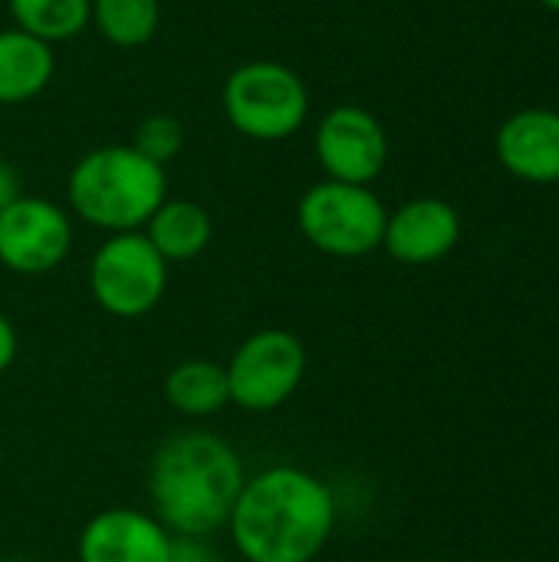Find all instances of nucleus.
<instances>
[{
  "mask_svg": "<svg viewBox=\"0 0 559 562\" xmlns=\"http://www.w3.org/2000/svg\"><path fill=\"white\" fill-rule=\"evenodd\" d=\"M132 148L155 161L158 168H165L168 161H175L185 148V125L168 115V112H158V115H148L138 122L135 135H132Z\"/></svg>",
  "mask_w": 559,
  "mask_h": 562,
  "instance_id": "nucleus-18",
  "label": "nucleus"
},
{
  "mask_svg": "<svg viewBox=\"0 0 559 562\" xmlns=\"http://www.w3.org/2000/svg\"><path fill=\"white\" fill-rule=\"evenodd\" d=\"M66 198L86 224L109 234H128L145 227L161 207L168 178L165 168L142 158L132 145H102L72 165Z\"/></svg>",
  "mask_w": 559,
  "mask_h": 562,
  "instance_id": "nucleus-3",
  "label": "nucleus"
},
{
  "mask_svg": "<svg viewBox=\"0 0 559 562\" xmlns=\"http://www.w3.org/2000/svg\"><path fill=\"white\" fill-rule=\"evenodd\" d=\"M145 237L168 263H185L208 250L214 237V224L198 201L165 198L161 207L148 217Z\"/></svg>",
  "mask_w": 559,
  "mask_h": 562,
  "instance_id": "nucleus-14",
  "label": "nucleus"
},
{
  "mask_svg": "<svg viewBox=\"0 0 559 562\" xmlns=\"http://www.w3.org/2000/svg\"><path fill=\"white\" fill-rule=\"evenodd\" d=\"M231 128L254 142H283L297 135L310 115V92L297 69L277 59H250L237 66L221 92Z\"/></svg>",
  "mask_w": 559,
  "mask_h": 562,
  "instance_id": "nucleus-4",
  "label": "nucleus"
},
{
  "mask_svg": "<svg viewBox=\"0 0 559 562\" xmlns=\"http://www.w3.org/2000/svg\"><path fill=\"white\" fill-rule=\"evenodd\" d=\"M20 198V178H16V171H13V165H7L3 158H0V211L7 207V204H13Z\"/></svg>",
  "mask_w": 559,
  "mask_h": 562,
  "instance_id": "nucleus-21",
  "label": "nucleus"
},
{
  "mask_svg": "<svg viewBox=\"0 0 559 562\" xmlns=\"http://www.w3.org/2000/svg\"><path fill=\"white\" fill-rule=\"evenodd\" d=\"M336 527L333 491L310 471L277 464L254 474L227 520L247 562H313Z\"/></svg>",
  "mask_w": 559,
  "mask_h": 562,
  "instance_id": "nucleus-1",
  "label": "nucleus"
},
{
  "mask_svg": "<svg viewBox=\"0 0 559 562\" xmlns=\"http://www.w3.org/2000/svg\"><path fill=\"white\" fill-rule=\"evenodd\" d=\"M224 372L234 405L244 412H273L300 389L306 349L290 329H260L237 346Z\"/></svg>",
  "mask_w": 559,
  "mask_h": 562,
  "instance_id": "nucleus-7",
  "label": "nucleus"
},
{
  "mask_svg": "<svg viewBox=\"0 0 559 562\" xmlns=\"http://www.w3.org/2000/svg\"><path fill=\"white\" fill-rule=\"evenodd\" d=\"M313 145L329 181L372 184L389 161V135L382 122L353 102H343L323 115Z\"/></svg>",
  "mask_w": 559,
  "mask_h": 562,
  "instance_id": "nucleus-9",
  "label": "nucleus"
},
{
  "mask_svg": "<svg viewBox=\"0 0 559 562\" xmlns=\"http://www.w3.org/2000/svg\"><path fill=\"white\" fill-rule=\"evenodd\" d=\"M89 23L122 49L145 46L161 23V3L158 0H92Z\"/></svg>",
  "mask_w": 559,
  "mask_h": 562,
  "instance_id": "nucleus-17",
  "label": "nucleus"
},
{
  "mask_svg": "<svg viewBox=\"0 0 559 562\" xmlns=\"http://www.w3.org/2000/svg\"><path fill=\"white\" fill-rule=\"evenodd\" d=\"M385 204L372 194L369 184L320 181L303 191L297 204L300 234L329 257H366L382 247L385 234Z\"/></svg>",
  "mask_w": 559,
  "mask_h": 562,
  "instance_id": "nucleus-5",
  "label": "nucleus"
},
{
  "mask_svg": "<svg viewBox=\"0 0 559 562\" xmlns=\"http://www.w3.org/2000/svg\"><path fill=\"white\" fill-rule=\"evenodd\" d=\"M537 3H544V7H550V10H557L559 13V0H537Z\"/></svg>",
  "mask_w": 559,
  "mask_h": 562,
  "instance_id": "nucleus-22",
  "label": "nucleus"
},
{
  "mask_svg": "<svg viewBox=\"0 0 559 562\" xmlns=\"http://www.w3.org/2000/svg\"><path fill=\"white\" fill-rule=\"evenodd\" d=\"M165 398L178 415L188 418H208L217 415L231 402L227 372L217 362L208 359H188L175 366L165 379Z\"/></svg>",
  "mask_w": 559,
  "mask_h": 562,
  "instance_id": "nucleus-15",
  "label": "nucleus"
},
{
  "mask_svg": "<svg viewBox=\"0 0 559 562\" xmlns=\"http://www.w3.org/2000/svg\"><path fill=\"white\" fill-rule=\"evenodd\" d=\"M7 7L16 30L53 46L79 36L89 26L92 0H7Z\"/></svg>",
  "mask_w": 559,
  "mask_h": 562,
  "instance_id": "nucleus-16",
  "label": "nucleus"
},
{
  "mask_svg": "<svg viewBox=\"0 0 559 562\" xmlns=\"http://www.w3.org/2000/svg\"><path fill=\"white\" fill-rule=\"evenodd\" d=\"M461 240V217L441 198H415L385 217L382 247L405 267H428L445 260Z\"/></svg>",
  "mask_w": 559,
  "mask_h": 562,
  "instance_id": "nucleus-10",
  "label": "nucleus"
},
{
  "mask_svg": "<svg viewBox=\"0 0 559 562\" xmlns=\"http://www.w3.org/2000/svg\"><path fill=\"white\" fill-rule=\"evenodd\" d=\"M501 165L530 184L559 181V112L521 109L497 128L494 138Z\"/></svg>",
  "mask_w": 559,
  "mask_h": 562,
  "instance_id": "nucleus-12",
  "label": "nucleus"
},
{
  "mask_svg": "<svg viewBox=\"0 0 559 562\" xmlns=\"http://www.w3.org/2000/svg\"><path fill=\"white\" fill-rule=\"evenodd\" d=\"M16 349H20V339H16V329L13 323L0 313V372H7L16 359Z\"/></svg>",
  "mask_w": 559,
  "mask_h": 562,
  "instance_id": "nucleus-20",
  "label": "nucleus"
},
{
  "mask_svg": "<svg viewBox=\"0 0 559 562\" xmlns=\"http://www.w3.org/2000/svg\"><path fill=\"white\" fill-rule=\"evenodd\" d=\"M72 247L69 214L46 201L20 194L0 211V263L23 277L56 270Z\"/></svg>",
  "mask_w": 559,
  "mask_h": 562,
  "instance_id": "nucleus-8",
  "label": "nucleus"
},
{
  "mask_svg": "<svg viewBox=\"0 0 559 562\" xmlns=\"http://www.w3.org/2000/svg\"><path fill=\"white\" fill-rule=\"evenodd\" d=\"M244 484V461L211 431L168 438L155 451L148 471L152 510L175 537H211L227 527Z\"/></svg>",
  "mask_w": 559,
  "mask_h": 562,
  "instance_id": "nucleus-2",
  "label": "nucleus"
},
{
  "mask_svg": "<svg viewBox=\"0 0 559 562\" xmlns=\"http://www.w3.org/2000/svg\"><path fill=\"white\" fill-rule=\"evenodd\" d=\"M168 562H221V557L208 543V537H175L171 533Z\"/></svg>",
  "mask_w": 559,
  "mask_h": 562,
  "instance_id": "nucleus-19",
  "label": "nucleus"
},
{
  "mask_svg": "<svg viewBox=\"0 0 559 562\" xmlns=\"http://www.w3.org/2000/svg\"><path fill=\"white\" fill-rule=\"evenodd\" d=\"M171 533L155 514L112 507L96 514L79 537V562H168Z\"/></svg>",
  "mask_w": 559,
  "mask_h": 562,
  "instance_id": "nucleus-11",
  "label": "nucleus"
},
{
  "mask_svg": "<svg viewBox=\"0 0 559 562\" xmlns=\"http://www.w3.org/2000/svg\"><path fill=\"white\" fill-rule=\"evenodd\" d=\"M89 290L109 316L138 319L161 303L168 290V260L142 231L112 234L92 254Z\"/></svg>",
  "mask_w": 559,
  "mask_h": 562,
  "instance_id": "nucleus-6",
  "label": "nucleus"
},
{
  "mask_svg": "<svg viewBox=\"0 0 559 562\" xmlns=\"http://www.w3.org/2000/svg\"><path fill=\"white\" fill-rule=\"evenodd\" d=\"M56 76V53L49 43L7 26L0 30V105L36 99Z\"/></svg>",
  "mask_w": 559,
  "mask_h": 562,
  "instance_id": "nucleus-13",
  "label": "nucleus"
},
{
  "mask_svg": "<svg viewBox=\"0 0 559 562\" xmlns=\"http://www.w3.org/2000/svg\"><path fill=\"white\" fill-rule=\"evenodd\" d=\"M10 562H30V560H10Z\"/></svg>",
  "mask_w": 559,
  "mask_h": 562,
  "instance_id": "nucleus-23",
  "label": "nucleus"
}]
</instances>
